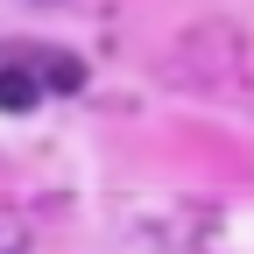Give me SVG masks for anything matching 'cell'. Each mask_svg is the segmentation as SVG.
<instances>
[{"instance_id":"1","label":"cell","mask_w":254,"mask_h":254,"mask_svg":"<svg viewBox=\"0 0 254 254\" xmlns=\"http://www.w3.org/2000/svg\"><path fill=\"white\" fill-rule=\"evenodd\" d=\"M36 99H43L36 71H14V64H7V71H0V113H28Z\"/></svg>"}]
</instances>
